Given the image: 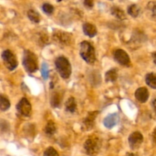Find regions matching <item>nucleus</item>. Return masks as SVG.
I'll list each match as a JSON object with an SVG mask.
<instances>
[{"label":"nucleus","instance_id":"obj_18","mask_svg":"<svg viewBox=\"0 0 156 156\" xmlns=\"http://www.w3.org/2000/svg\"><path fill=\"white\" fill-rule=\"evenodd\" d=\"M117 71L116 69H112L109 70L105 74V80L106 82H115L117 79Z\"/></svg>","mask_w":156,"mask_h":156},{"label":"nucleus","instance_id":"obj_19","mask_svg":"<svg viewBox=\"0 0 156 156\" xmlns=\"http://www.w3.org/2000/svg\"><path fill=\"white\" fill-rule=\"evenodd\" d=\"M56 131V127L55 123H53V121L50 120V121L47 122V125L45 126V133L47 134L49 136H51L54 135Z\"/></svg>","mask_w":156,"mask_h":156},{"label":"nucleus","instance_id":"obj_27","mask_svg":"<svg viewBox=\"0 0 156 156\" xmlns=\"http://www.w3.org/2000/svg\"><path fill=\"white\" fill-rule=\"evenodd\" d=\"M84 5H85V7L88 8V9H91V8L93 7V5H94V3H93V2L91 1V0H86V1L84 2Z\"/></svg>","mask_w":156,"mask_h":156},{"label":"nucleus","instance_id":"obj_11","mask_svg":"<svg viewBox=\"0 0 156 156\" xmlns=\"http://www.w3.org/2000/svg\"><path fill=\"white\" fill-rule=\"evenodd\" d=\"M118 114H116V113L109 114V115L107 116L105 118V120H104V125H105L108 129H111V128H113L114 126L117 125V123H118Z\"/></svg>","mask_w":156,"mask_h":156},{"label":"nucleus","instance_id":"obj_25","mask_svg":"<svg viewBox=\"0 0 156 156\" xmlns=\"http://www.w3.org/2000/svg\"><path fill=\"white\" fill-rule=\"evenodd\" d=\"M44 156H59V154L57 151L53 147H49L44 152Z\"/></svg>","mask_w":156,"mask_h":156},{"label":"nucleus","instance_id":"obj_21","mask_svg":"<svg viewBox=\"0 0 156 156\" xmlns=\"http://www.w3.org/2000/svg\"><path fill=\"white\" fill-rule=\"evenodd\" d=\"M10 101L9 99L4 95H0V110L2 111H5L10 108Z\"/></svg>","mask_w":156,"mask_h":156},{"label":"nucleus","instance_id":"obj_22","mask_svg":"<svg viewBox=\"0 0 156 156\" xmlns=\"http://www.w3.org/2000/svg\"><path fill=\"white\" fill-rule=\"evenodd\" d=\"M27 16L29 19L34 23H38L41 21V17L40 15L34 10H29L27 12Z\"/></svg>","mask_w":156,"mask_h":156},{"label":"nucleus","instance_id":"obj_24","mask_svg":"<svg viewBox=\"0 0 156 156\" xmlns=\"http://www.w3.org/2000/svg\"><path fill=\"white\" fill-rule=\"evenodd\" d=\"M42 9L46 14H47V15H51L53 12V11H54L53 6L52 5L49 4V3H45V4L43 5Z\"/></svg>","mask_w":156,"mask_h":156},{"label":"nucleus","instance_id":"obj_4","mask_svg":"<svg viewBox=\"0 0 156 156\" xmlns=\"http://www.w3.org/2000/svg\"><path fill=\"white\" fill-rule=\"evenodd\" d=\"M101 148L100 140L97 137H90L84 143V150L89 156L98 155Z\"/></svg>","mask_w":156,"mask_h":156},{"label":"nucleus","instance_id":"obj_9","mask_svg":"<svg viewBox=\"0 0 156 156\" xmlns=\"http://www.w3.org/2000/svg\"><path fill=\"white\" fill-rule=\"evenodd\" d=\"M114 59L120 65L127 66L130 63V59H129L128 54L126 53V52H125L123 50H121V49H118L114 52Z\"/></svg>","mask_w":156,"mask_h":156},{"label":"nucleus","instance_id":"obj_10","mask_svg":"<svg viewBox=\"0 0 156 156\" xmlns=\"http://www.w3.org/2000/svg\"><path fill=\"white\" fill-rule=\"evenodd\" d=\"M98 113V111H93V112L88 113L87 117H85V120L82 122V124H83L82 127L85 128V130H90L91 129H92Z\"/></svg>","mask_w":156,"mask_h":156},{"label":"nucleus","instance_id":"obj_28","mask_svg":"<svg viewBox=\"0 0 156 156\" xmlns=\"http://www.w3.org/2000/svg\"><path fill=\"white\" fill-rule=\"evenodd\" d=\"M152 140H153V143L156 145V127L154 129L153 133H152Z\"/></svg>","mask_w":156,"mask_h":156},{"label":"nucleus","instance_id":"obj_20","mask_svg":"<svg viewBox=\"0 0 156 156\" xmlns=\"http://www.w3.org/2000/svg\"><path fill=\"white\" fill-rule=\"evenodd\" d=\"M127 12L129 15H131V16L133 17V18H136V17H138L139 15H140V9L137 5L133 4L131 5H129V7H128Z\"/></svg>","mask_w":156,"mask_h":156},{"label":"nucleus","instance_id":"obj_26","mask_svg":"<svg viewBox=\"0 0 156 156\" xmlns=\"http://www.w3.org/2000/svg\"><path fill=\"white\" fill-rule=\"evenodd\" d=\"M147 9L151 12L152 17H155V18H156V2H149V4H148L147 5Z\"/></svg>","mask_w":156,"mask_h":156},{"label":"nucleus","instance_id":"obj_17","mask_svg":"<svg viewBox=\"0 0 156 156\" xmlns=\"http://www.w3.org/2000/svg\"><path fill=\"white\" fill-rule=\"evenodd\" d=\"M76 110V103L73 97H70L66 102V111L69 113H74Z\"/></svg>","mask_w":156,"mask_h":156},{"label":"nucleus","instance_id":"obj_3","mask_svg":"<svg viewBox=\"0 0 156 156\" xmlns=\"http://www.w3.org/2000/svg\"><path fill=\"white\" fill-rule=\"evenodd\" d=\"M56 68L60 76L63 79H68L72 73V67L68 59L63 56H59L55 62Z\"/></svg>","mask_w":156,"mask_h":156},{"label":"nucleus","instance_id":"obj_15","mask_svg":"<svg viewBox=\"0 0 156 156\" xmlns=\"http://www.w3.org/2000/svg\"><path fill=\"white\" fill-rule=\"evenodd\" d=\"M111 14L120 20L126 19V15L124 12L117 6H113L111 8Z\"/></svg>","mask_w":156,"mask_h":156},{"label":"nucleus","instance_id":"obj_13","mask_svg":"<svg viewBox=\"0 0 156 156\" xmlns=\"http://www.w3.org/2000/svg\"><path fill=\"white\" fill-rule=\"evenodd\" d=\"M62 99V94L60 91H53L50 98V103L53 108H58L60 105L61 101Z\"/></svg>","mask_w":156,"mask_h":156},{"label":"nucleus","instance_id":"obj_2","mask_svg":"<svg viewBox=\"0 0 156 156\" xmlns=\"http://www.w3.org/2000/svg\"><path fill=\"white\" fill-rule=\"evenodd\" d=\"M80 55L88 64H93L96 60L95 51L93 46L88 41H83L80 44Z\"/></svg>","mask_w":156,"mask_h":156},{"label":"nucleus","instance_id":"obj_16","mask_svg":"<svg viewBox=\"0 0 156 156\" xmlns=\"http://www.w3.org/2000/svg\"><path fill=\"white\" fill-rule=\"evenodd\" d=\"M146 82L149 87L156 89V73H151L146 75Z\"/></svg>","mask_w":156,"mask_h":156},{"label":"nucleus","instance_id":"obj_12","mask_svg":"<svg viewBox=\"0 0 156 156\" xmlns=\"http://www.w3.org/2000/svg\"><path fill=\"white\" fill-rule=\"evenodd\" d=\"M135 97L141 103H145L148 101L149 97V91L146 88H140L136 91Z\"/></svg>","mask_w":156,"mask_h":156},{"label":"nucleus","instance_id":"obj_30","mask_svg":"<svg viewBox=\"0 0 156 156\" xmlns=\"http://www.w3.org/2000/svg\"><path fill=\"white\" fill-rule=\"evenodd\" d=\"M152 58H153L154 62L156 64V51L154 52V53H152Z\"/></svg>","mask_w":156,"mask_h":156},{"label":"nucleus","instance_id":"obj_7","mask_svg":"<svg viewBox=\"0 0 156 156\" xmlns=\"http://www.w3.org/2000/svg\"><path fill=\"white\" fill-rule=\"evenodd\" d=\"M16 109L21 115L29 117L31 113V105L27 98H23L16 105Z\"/></svg>","mask_w":156,"mask_h":156},{"label":"nucleus","instance_id":"obj_6","mask_svg":"<svg viewBox=\"0 0 156 156\" xmlns=\"http://www.w3.org/2000/svg\"><path fill=\"white\" fill-rule=\"evenodd\" d=\"M72 37L73 36L70 34L60 31V30L55 31L53 34V40L59 45H69L72 42Z\"/></svg>","mask_w":156,"mask_h":156},{"label":"nucleus","instance_id":"obj_5","mask_svg":"<svg viewBox=\"0 0 156 156\" xmlns=\"http://www.w3.org/2000/svg\"><path fill=\"white\" fill-rule=\"evenodd\" d=\"M2 58L5 66L11 71L14 70L18 66V61H17L16 57L10 50H6L3 51L2 53Z\"/></svg>","mask_w":156,"mask_h":156},{"label":"nucleus","instance_id":"obj_8","mask_svg":"<svg viewBox=\"0 0 156 156\" xmlns=\"http://www.w3.org/2000/svg\"><path fill=\"white\" fill-rule=\"evenodd\" d=\"M129 144L132 149H139L143 142V136L141 133L134 132L129 136Z\"/></svg>","mask_w":156,"mask_h":156},{"label":"nucleus","instance_id":"obj_29","mask_svg":"<svg viewBox=\"0 0 156 156\" xmlns=\"http://www.w3.org/2000/svg\"><path fill=\"white\" fill-rule=\"evenodd\" d=\"M152 107H153L154 111H155L156 114V99H155V100L153 101V102H152Z\"/></svg>","mask_w":156,"mask_h":156},{"label":"nucleus","instance_id":"obj_14","mask_svg":"<svg viewBox=\"0 0 156 156\" xmlns=\"http://www.w3.org/2000/svg\"><path fill=\"white\" fill-rule=\"evenodd\" d=\"M83 32L85 33V35L90 37H93L97 34V28L94 25L90 23H85L83 24Z\"/></svg>","mask_w":156,"mask_h":156},{"label":"nucleus","instance_id":"obj_31","mask_svg":"<svg viewBox=\"0 0 156 156\" xmlns=\"http://www.w3.org/2000/svg\"><path fill=\"white\" fill-rule=\"evenodd\" d=\"M126 156H138V155H136V154L134 153H127L126 155Z\"/></svg>","mask_w":156,"mask_h":156},{"label":"nucleus","instance_id":"obj_23","mask_svg":"<svg viewBox=\"0 0 156 156\" xmlns=\"http://www.w3.org/2000/svg\"><path fill=\"white\" fill-rule=\"evenodd\" d=\"M41 75L44 79H48L49 76V66L46 62H44L41 66Z\"/></svg>","mask_w":156,"mask_h":156},{"label":"nucleus","instance_id":"obj_1","mask_svg":"<svg viewBox=\"0 0 156 156\" xmlns=\"http://www.w3.org/2000/svg\"><path fill=\"white\" fill-rule=\"evenodd\" d=\"M22 63L24 69L28 73H33L37 70V57L30 50H24L23 54Z\"/></svg>","mask_w":156,"mask_h":156}]
</instances>
